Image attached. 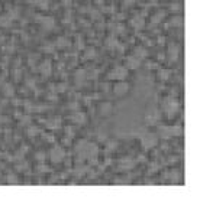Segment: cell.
I'll return each mask as SVG.
<instances>
[{
  "label": "cell",
  "mask_w": 200,
  "mask_h": 202,
  "mask_svg": "<svg viewBox=\"0 0 200 202\" xmlns=\"http://www.w3.org/2000/svg\"><path fill=\"white\" fill-rule=\"evenodd\" d=\"M51 69H52V65H51L50 61H44L41 65H39V72L42 74V75L48 76L51 74Z\"/></svg>",
  "instance_id": "30bf717a"
},
{
  "label": "cell",
  "mask_w": 200,
  "mask_h": 202,
  "mask_svg": "<svg viewBox=\"0 0 200 202\" xmlns=\"http://www.w3.org/2000/svg\"><path fill=\"white\" fill-rule=\"evenodd\" d=\"M178 46L176 45H170V49H168V61L170 62H176L178 58Z\"/></svg>",
  "instance_id": "ba28073f"
},
{
  "label": "cell",
  "mask_w": 200,
  "mask_h": 202,
  "mask_svg": "<svg viewBox=\"0 0 200 202\" xmlns=\"http://www.w3.org/2000/svg\"><path fill=\"white\" fill-rule=\"evenodd\" d=\"M183 25V17L180 16V15H177V16H174L171 19V26H174V27H180Z\"/></svg>",
  "instance_id": "e0dca14e"
},
{
  "label": "cell",
  "mask_w": 200,
  "mask_h": 202,
  "mask_svg": "<svg viewBox=\"0 0 200 202\" xmlns=\"http://www.w3.org/2000/svg\"><path fill=\"white\" fill-rule=\"evenodd\" d=\"M133 55L142 61V59H145V58H146L148 52H146V49H145V48H142V46H138V48H135V51H133Z\"/></svg>",
  "instance_id": "4fadbf2b"
},
{
  "label": "cell",
  "mask_w": 200,
  "mask_h": 202,
  "mask_svg": "<svg viewBox=\"0 0 200 202\" xmlns=\"http://www.w3.org/2000/svg\"><path fill=\"white\" fill-rule=\"evenodd\" d=\"M112 111H113V107H112L110 103H103V104H100V107H99L100 115H110Z\"/></svg>",
  "instance_id": "9c48e42d"
},
{
  "label": "cell",
  "mask_w": 200,
  "mask_h": 202,
  "mask_svg": "<svg viewBox=\"0 0 200 202\" xmlns=\"http://www.w3.org/2000/svg\"><path fill=\"white\" fill-rule=\"evenodd\" d=\"M164 16H165V13H164V12H158L157 15H154V16H152V19H151V20H152V23H160L162 19H164Z\"/></svg>",
  "instance_id": "ac0fdd59"
},
{
  "label": "cell",
  "mask_w": 200,
  "mask_h": 202,
  "mask_svg": "<svg viewBox=\"0 0 200 202\" xmlns=\"http://www.w3.org/2000/svg\"><path fill=\"white\" fill-rule=\"evenodd\" d=\"M125 68L126 69H131V71H135V69H138L139 66H141V59L139 58H136L135 55H129V56H126V59H125Z\"/></svg>",
  "instance_id": "3957f363"
},
{
  "label": "cell",
  "mask_w": 200,
  "mask_h": 202,
  "mask_svg": "<svg viewBox=\"0 0 200 202\" xmlns=\"http://www.w3.org/2000/svg\"><path fill=\"white\" fill-rule=\"evenodd\" d=\"M168 76H170V71H167V69H161V71L158 72V78L162 80V81L168 80Z\"/></svg>",
  "instance_id": "44dd1931"
},
{
  "label": "cell",
  "mask_w": 200,
  "mask_h": 202,
  "mask_svg": "<svg viewBox=\"0 0 200 202\" xmlns=\"http://www.w3.org/2000/svg\"><path fill=\"white\" fill-rule=\"evenodd\" d=\"M131 26H132L133 29H142V27L145 26V17L142 16V15L133 16L132 19H131Z\"/></svg>",
  "instance_id": "52a82bcc"
},
{
  "label": "cell",
  "mask_w": 200,
  "mask_h": 202,
  "mask_svg": "<svg viewBox=\"0 0 200 202\" xmlns=\"http://www.w3.org/2000/svg\"><path fill=\"white\" fill-rule=\"evenodd\" d=\"M107 76H109V80L123 81V80L128 76V69H126L123 65H117V66H115V68H113L109 74H107Z\"/></svg>",
  "instance_id": "6da1fadb"
},
{
  "label": "cell",
  "mask_w": 200,
  "mask_h": 202,
  "mask_svg": "<svg viewBox=\"0 0 200 202\" xmlns=\"http://www.w3.org/2000/svg\"><path fill=\"white\" fill-rule=\"evenodd\" d=\"M133 2H135V0H125V5L131 6V5H133Z\"/></svg>",
  "instance_id": "4316f807"
},
{
  "label": "cell",
  "mask_w": 200,
  "mask_h": 202,
  "mask_svg": "<svg viewBox=\"0 0 200 202\" xmlns=\"http://www.w3.org/2000/svg\"><path fill=\"white\" fill-rule=\"evenodd\" d=\"M90 17L94 19V20H99L100 19V13L97 10H90Z\"/></svg>",
  "instance_id": "603a6c76"
},
{
  "label": "cell",
  "mask_w": 200,
  "mask_h": 202,
  "mask_svg": "<svg viewBox=\"0 0 200 202\" xmlns=\"http://www.w3.org/2000/svg\"><path fill=\"white\" fill-rule=\"evenodd\" d=\"M55 46L58 49H65V48L70 46V41H68V38H65V36H60V38H57V41H55Z\"/></svg>",
  "instance_id": "8fae6325"
},
{
  "label": "cell",
  "mask_w": 200,
  "mask_h": 202,
  "mask_svg": "<svg viewBox=\"0 0 200 202\" xmlns=\"http://www.w3.org/2000/svg\"><path fill=\"white\" fill-rule=\"evenodd\" d=\"M12 23V19L7 15H0V26L2 27H9Z\"/></svg>",
  "instance_id": "5bb4252c"
},
{
  "label": "cell",
  "mask_w": 200,
  "mask_h": 202,
  "mask_svg": "<svg viewBox=\"0 0 200 202\" xmlns=\"http://www.w3.org/2000/svg\"><path fill=\"white\" fill-rule=\"evenodd\" d=\"M3 94H5L6 97H12V95L15 94V88L12 87L10 84H5V87H3Z\"/></svg>",
  "instance_id": "2e32d148"
},
{
  "label": "cell",
  "mask_w": 200,
  "mask_h": 202,
  "mask_svg": "<svg viewBox=\"0 0 200 202\" xmlns=\"http://www.w3.org/2000/svg\"><path fill=\"white\" fill-rule=\"evenodd\" d=\"M77 48L78 49H84V42H83V39H77Z\"/></svg>",
  "instance_id": "d4e9b609"
},
{
  "label": "cell",
  "mask_w": 200,
  "mask_h": 202,
  "mask_svg": "<svg viewBox=\"0 0 200 202\" xmlns=\"http://www.w3.org/2000/svg\"><path fill=\"white\" fill-rule=\"evenodd\" d=\"M128 91H129V85L125 81H119L117 84H115V87H113V94H115L116 97H123V95H126Z\"/></svg>",
  "instance_id": "277c9868"
},
{
  "label": "cell",
  "mask_w": 200,
  "mask_h": 202,
  "mask_svg": "<svg viewBox=\"0 0 200 202\" xmlns=\"http://www.w3.org/2000/svg\"><path fill=\"white\" fill-rule=\"evenodd\" d=\"M105 45L107 49H116V48H119V42H117V39L115 36H109V38L106 39Z\"/></svg>",
  "instance_id": "7c38bea8"
},
{
  "label": "cell",
  "mask_w": 200,
  "mask_h": 202,
  "mask_svg": "<svg viewBox=\"0 0 200 202\" xmlns=\"http://www.w3.org/2000/svg\"><path fill=\"white\" fill-rule=\"evenodd\" d=\"M7 180H9V183H17V179L15 178V175H9Z\"/></svg>",
  "instance_id": "484cf974"
},
{
  "label": "cell",
  "mask_w": 200,
  "mask_h": 202,
  "mask_svg": "<svg viewBox=\"0 0 200 202\" xmlns=\"http://www.w3.org/2000/svg\"><path fill=\"white\" fill-rule=\"evenodd\" d=\"M74 121L76 123H80V124H83L84 121H86V115L83 113H77V114H74Z\"/></svg>",
  "instance_id": "ffe728a7"
},
{
  "label": "cell",
  "mask_w": 200,
  "mask_h": 202,
  "mask_svg": "<svg viewBox=\"0 0 200 202\" xmlns=\"http://www.w3.org/2000/svg\"><path fill=\"white\" fill-rule=\"evenodd\" d=\"M33 5L39 9H46L48 7V0H33Z\"/></svg>",
  "instance_id": "d6986e66"
},
{
  "label": "cell",
  "mask_w": 200,
  "mask_h": 202,
  "mask_svg": "<svg viewBox=\"0 0 200 202\" xmlns=\"http://www.w3.org/2000/svg\"><path fill=\"white\" fill-rule=\"evenodd\" d=\"M2 121H3V117H2V115H0V124H2Z\"/></svg>",
  "instance_id": "83f0119b"
},
{
  "label": "cell",
  "mask_w": 200,
  "mask_h": 202,
  "mask_svg": "<svg viewBox=\"0 0 200 202\" xmlns=\"http://www.w3.org/2000/svg\"><path fill=\"white\" fill-rule=\"evenodd\" d=\"M96 49L94 48H87V49H84V58L86 59H93L96 58Z\"/></svg>",
  "instance_id": "9a60e30c"
},
{
  "label": "cell",
  "mask_w": 200,
  "mask_h": 202,
  "mask_svg": "<svg viewBox=\"0 0 200 202\" xmlns=\"http://www.w3.org/2000/svg\"><path fill=\"white\" fill-rule=\"evenodd\" d=\"M157 143H158V139H157L155 134H146V136L142 139V147L145 150H150V149L155 147Z\"/></svg>",
  "instance_id": "5b68a950"
},
{
  "label": "cell",
  "mask_w": 200,
  "mask_h": 202,
  "mask_svg": "<svg viewBox=\"0 0 200 202\" xmlns=\"http://www.w3.org/2000/svg\"><path fill=\"white\" fill-rule=\"evenodd\" d=\"M123 30H125V27L122 26V25H116V26L113 27V33H123Z\"/></svg>",
  "instance_id": "cb8c5ba5"
},
{
  "label": "cell",
  "mask_w": 200,
  "mask_h": 202,
  "mask_svg": "<svg viewBox=\"0 0 200 202\" xmlns=\"http://www.w3.org/2000/svg\"><path fill=\"white\" fill-rule=\"evenodd\" d=\"M50 158L52 163H61L64 160V158H65V152H64V149L61 146H57V147H54L51 150Z\"/></svg>",
  "instance_id": "7a4b0ae2"
},
{
  "label": "cell",
  "mask_w": 200,
  "mask_h": 202,
  "mask_svg": "<svg viewBox=\"0 0 200 202\" xmlns=\"http://www.w3.org/2000/svg\"><path fill=\"white\" fill-rule=\"evenodd\" d=\"M74 78H76V81H77V82H78V81L81 82L84 78H86V72H84L83 69H80V71L76 72V76H74Z\"/></svg>",
  "instance_id": "7402d4cb"
},
{
  "label": "cell",
  "mask_w": 200,
  "mask_h": 202,
  "mask_svg": "<svg viewBox=\"0 0 200 202\" xmlns=\"http://www.w3.org/2000/svg\"><path fill=\"white\" fill-rule=\"evenodd\" d=\"M39 23H41V26L46 29V30H51V29H54L55 26V20H54V17L52 16H42L38 19Z\"/></svg>",
  "instance_id": "8992f818"
}]
</instances>
